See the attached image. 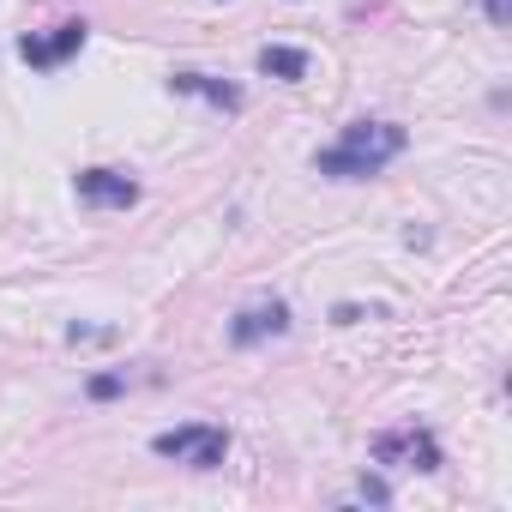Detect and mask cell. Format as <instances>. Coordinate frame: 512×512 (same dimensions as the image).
<instances>
[{
    "instance_id": "cell-11",
    "label": "cell",
    "mask_w": 512,
    "mask_h": 512,
    "mask_svg": "<svg viewBox=\"0 0 512 512\" xmlns=\"http://www.w3.org/2000/svg\"><path fill=\"white\" fill-rule=\"evenodd\" d=\"M356 494H362L368 506H386V500H392V488H386L380 476H362V488H356Z\"/></svg>"
},
{
    "instance_id": "cell-3",
    "label": "cell",
    "mask_w": 512,
    "mask_h": 512,
    "mask_svg": "<svg viewBox=\"0 0 512 512\" xmlns=\"http://www.w3.org/2000/svg\"><path fill=\"white\" fill-rule=\"evenodd\" d=\"M374 464H404V470H440V440L428 428H386L374 440Z\"/></svg>"
},
{
    "instance_id": "cell-2",
    "label": "cell",
    "mask_w": 512,
    "mask_h": 512,
    "mask_svg": "<svg viewBox=\"0 0 512 512\" xmlns=\"http://www.w3.org/2000/svg\"><path fill=\"white\" fill-rule=\"evenodd\" d=\"M157 458H175V464H193V470H217L223 452H229V434L211 428V422H187V428H169L151 440Z\"/></svg>"
},
{
    "instance_id": "cell-10",
    "label": "cell",
    "mask_w": 512,
    "mask_h": 512,
    "mask_svg": "<svg viewBox=\"0 0 512 512\" xmlns=\"http://www.w3.org/2000/svg\"><path fill=\"white\" fill-rule=\"evenodd\" d=\"M115 392H127V374H97L91 380V398H115Z\"/></svg>"
},
{
    "instance_id": "cell-9",
    "label": "cell",
    "mask_w": 512,
    "mask_h": 512,
    "mask_svg": "<svg viewBox=\"0 0 512 512\" xmlns=\"http://www.w3.org/2000/svg\"><path fill=\"white\" fill-rule=\"evenodd\" d=\"M332 320H338V326H356V320H380V308H362V302H338V308H332Z\"/></svg>"
},
{
    "instance_id": "cell-5",
    "label": "cell",
    "mask_w": 512,
    "mask_h": 512,
    "mask_svg": "<svg viewBox=\"0 0 512 512\" xmlns=\"http://www.w3.org/2000/svg\"><path fill=\"white\" fill-rule=\"evenodd\" d=\"M79 199L103 205V211H127V205H139V181L121 175V169H85L79 175Z\"/></svg>"
},
{
    "instance_id": "cell-13",
    "label": "cell",
    "mask_w": 512,
    "mask_h": 512,
    "mask_svg": "<svg viewBox=\"0 0 512 512\" xmlns=\"http://www.w3.org/2000/svg\"><path fill=\"white\" fill-rule=\"evenodd\" d=\"M67 338H73V344H103V338H115V332H97V326H73Z\"/></svg>"
},
{
    "instance_id": "cell-1",
    "label": "cell",
    "mask_w": 512,
    "mask_h": 512,
    "mask_svg": "<svg viewBox=\"0 0 512 512\" xmlns=\"http://www.w3.org/2000/svg\"><path fill=\"white\" fill-rule=\"evenodd\" d=\"M398 151H404V127H392V121H350L344 139L314 157V169L332 175V181H368V175H380Z\"/></svg>"
},
{
    "instance_id": "cell-7",
    "label": "cell",
    "mask_w": 512,
    "mask_h": 512,
    "mask_svg": "<svg viewBox=\"0 0 512 512\" xmlns=\"http://www.w3.org/2000/svg\"><path fill=\"white\" fill-rule=\"evenodd\" d=\"M175 91H193V97H205V103H217V109H241V91L235 85H217V79H205V73H175Z\"/></svg>"
},
{
    "instance_id": "cell-6",
    "label": "cell",
    "mask_w": 512,
    "mask_h": 512,
    "mask_svg": "<svg viewBox=\"0 0 512 512\" xmlns=\"http://www.w3.org/2000/svg\"><path fill=\"white\" fill-rule=\"evenodd\" d=\"M85 37H91L85 25H61L55 37H25V43H19V55H25L31 67H61L67 55H79V49H85Z\"/></svg>"
},
{
    "instance_id": "cell-12",
    "label": "cell",
    "mask_w": 512,
    "mask_h": 512,
    "mask_svg": "<svg viewBox=\"0 0 512 512\" xmlns=\"http://www.w3.org/2000/svg\"><path fill=\"white\" fill-rule=\"evenodd\" d=\"M488 7V25H512V0H482Z\"/></svg>"
},
{
    "instance_id": "cell-4",
    "label": "cell",
    "mask_w": 512,
    "mask_h": 512,
    "mask_svg": "<svg viewBox=\"0 0 512 512\" xmlns=\"http://www.w3.org/2000/svg\"><path fill=\"white\" fill-rule=\"evenodd\" d=\"M284 332H290V308H284V302H253V308H241V314H235L229 344H235V350H253V344L284 338Z\"/></svg>"
},
{
    "instance_id": "cell-8",
    "label": "cell",
    "mask_w": 512,
    "mask_h": 512,
    "mask_svg": "<svg viewBox=\"0 0 512 512\" xmlns=\"http://www.w3.org/2000/svg\"><path fill=\"white\" fill-rule=\"evenodd\" d=\"M260 73H266V79H302V73H308V55L272 43V49H260Z\"/></svg>"
}]
</instances>
